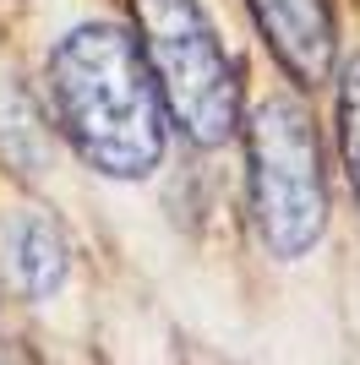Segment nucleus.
Instances as JSON below:
<instances>
[{"label": "nucleus", "instance_id": "nucleus-1", "mask_svg": "<svg viewBox=\"0 0 360 365\" xmlns=\"http://www.w3.org/2000/svg\"><path fill=\"white\" fill-rule=\"evenodd\" d=\"M49 98L71 148L109 180H148L164 164V109L136 55V38L115 22H82L49 49Z\"/></svg>", "mask_w": 360, "mask_h": 365}, {"label": "nucleus", "instance_id": "nucleus-2", "mask_svg": "<svg viewBox=\"0 0 360 365\" xmlns=\"http://www.w3.org/2000/svg\"><path fill=\"white\" fill-rule=\"evenodd\" d=\"M136 55L164 120L196 148H224L240 131V71L202 0H131Z\"/></svg>", "mask_w": 360, "mask_h": 365}, {"label": "nucleus", "instance_id": "nucleus-3", "mask_svg": "<svg viewBox=\"0 0 360 365\" xmlns=\"http://www.w3.org/2000/svg\"><path fill=\"white\" fill-rule=\"evenodd\" d=\"M246 131V185H251V224L268 257L300 262L328 235V175L311 115L273 93L240 115Z\"/></svg>", "mask_w": 360, "mask_h": 365}, {"label": "nucleus", "instance_id": "nucleus-4", "mask_svg": "<svg viewBox=\"0 0 360 365\" xmlns=\"http://www.w3.org/2000/svg\"><path fill=\"white\" fill-rule=\"evenodd\" d=\"M251 6L256 33L268 38L289 82L300 88H322L339 61V22H333V0H246Z\"/></svg>", "mask_w": 360, "mask_h": 365}, {"label": "nucleus", "instance_id": "nucleus-5", "mask_svg": "<svg viewBox=\"0 0 360 365\" xmlns=\"http://www.w3.org/2000/svg\"><path fill=\"white\" fill-rule=\"evenodd\" d=\"M0 267L28 300L60 294L71 273V245H66V229L49 218V207H33V202L0 207Z\"/></svg>", "mask_w": 360, "mask_h": 365}, {"label": "nucleus", "instance_id": "nucleus-6", "mask_svg": "<svg viewBox=\"0 0 360 365\" xmlns=\"http://www.w3.org/2000/svg\"><path fill=\"white\" fill-rule=\"evenodd\" d=\"M339 153H344V175L360 207V55L339 71Z\"/></svg>", "mask_w": 360, "mask_h": 365}, {"label": "nucleus", "instance_id": "nucleus-7", "mask_svg": "<svg viewBox=\"0 0 360 365\" xmlns=\"http://www.w3.org/2000/svg\"><path fill=\"white\" fill-rule=\"evenodd\" d=\"M0 365H6V354H0Z\"/></svg>", "mask_w": 360, "mask_h": 365}]
</instances>
